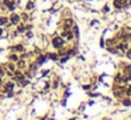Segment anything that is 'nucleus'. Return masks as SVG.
<instances>
[{
  "mask_svg": "<svg viewBox=\"0 0 131 120\" xmlns=\"http://www.w3.org/2000/svg\"><path fill=\"white\" fill-rule=\"evenodd\" d=\"M6 74H7V71H6V66H4V65H2V66H0V78L6 76Z\"/></svg>",
  "mask_w": 131,
  "mask_h": 120,
  "instance_id": "nucleus-16",
  "label": "nucleus"
},
{
  "mask_svg": "<svg viewBox=\"0 0 131 120\" xmlns=\"http://www.w3.org/2000/svg\"><path fill=\"white\" fill-rule=\"evenodd\" d=\"M10 26L9 16H0V27H7Z\"/></svg>",
  "mask_w": 131,
  "mask_h": 120,
  "instance_id": "nucleus-4",
  "label": "nucleus"
},
{
  "mask_svg": "<svg viewBox=\"0 0 131 120\" xmlns=\"http://www.w3.org/2000/svg\"><path fill=\"white\" fill-rule=\"evenodd\" d=\"M14 86H16V83H14V82H9V83H6V85L3 86V92H4V93H7V92H12L13 89H14Z\"/></svg>",
  "mask_w": 131,
  "mask_h": 120,
  "instance_id": "nucleus-7",
  "label": "nucleus"
},
{
  "mask_svg": "<svg viewBox=\"0 0 131 120\" xmlns=\"http://www.w3.org/2000/svg\"><path fill=\"white\" fill-rule=\"evenodd\" d=\"M47 58H49V59H58V55L57 54H47Z\"/></svg>",
  "mask_w": 131,
  "mask_h": 120,
  "instance_id": "nucleus-18",
  "label": "nucleus"
},
{
  "mask_svg": "<svg viewBox=\"0 0 131 120\" xmlns=\"http://www.w3.org/2000/svg\"><path fill=\"white\" fill-rule=\"evenodd\" d=\"M117 49H118V51H127V49H128L127 43H120L118 47H117Z\"/></svg>",
  "mask_w": 131,
  "mask_h": 120,
  "instance_id": "nucleus-14",
  "label": "nucleus"
},
{
  "mask_svg": "<svg viewBox=\"0 0 131 120\" xmlns=\"http://www.w3.org/2000/svg\"><path fill=\"white\" fill-rule=\"evenodd\" d=\"M35 7V2L34 0H28L26 3V6H24V9H26V12H32Z\"/></svg>",
  "mask_w": 131,
  "mask_h": 120,
  "instance_id": "nucleus-6",
  "label": "nucleus"
},
{
  "mask_svg": "<svg viewBox=\"0 0 131 120\" xmlns=\"http://www.w3.org/2000/svg\"><path fill=\"white\" fill-rule=\"evenodd\" d=\"M73 20L72 18H65V21H63V28H72L73 27Z\"/></svg>",
  "mask_w": 131,
  "mask_h": 120,
  "instance_id": "nucleus-9",
  "label": "nucleus"
},
{
  "mask_svg": "<svg viewBox=\"0 0 131 120\" xmlns=\"http://www.w3.org/2000/svg\"><path fill=\"white\" fill-rule=\"evenodd\" d=\"M9 20H10V26H17V24L21 23L20 14H17L16 12H12V14L9 16Z\"/></svg>",
  "mask_w": 131,
  "mask_h": 120,
  "instance_id": "nucleus-2",
  "label": "nucleus"
},
{
  "mask_svg": "<svg viewBox=\"0 0 131 120\" xmlns=\"http://www.w3.org/2000/svg\"><path fill=\"white\" fill-rule=\"evenodd\" d=\"M54 88H58V78L54 81Z\"/></svg>",
  "mask_w": 131,
  "mask_h": 120,
  "instance_id": "nucleus-24",
  "label": "nucleus"
},
{
  "mask_svg": "<svg viewBox=\"0 0 131 120\" xmlns=\"http://www.w3.org/2000/svg\"><path fill=\"white\" fill-rule=\"evenodd\" d=\"M26 65H27V64H26V61H24V59H18L17 62H16V66H17L18 69H24V68H26Z\"/></svg>",
  "mask_w": 131,
  "mask_h": 120,
  "instance_id": "nucleus-12",
  "label": "nucleus"
},
{
  "mask_svg": "<svg viewBox=\"0 0 131 120\" xmlns=\"http://www.w3.org/2000/svg\"><path fill=\"white\" fill-rule=\"evenodd\" d=\"M2 37H7V30L6 27H0V38Z\"/></svg>",
  "mask_w": 131,
  "mask_h": 120,
  "instance_id": "nucleus-17",
  "label": "nucleus"
},
{
  "mask_svg": "<svg viewBox=\"0 0 131 120\" xmlns=\"http://www.w3.org/2000/svg\"><path fill=\"white\" fill-rule=\"evenodd\" d=\"M76 2H83V0H76Z\"/></svg>",
  "mask_w": 131,
  "mask_h": 120,
  "instance_id": "nucleus-25",
  "label": "nucleus"
},
{
  "mask_svg": "<svg viewBox=\"0 0 131 120\" xmlns=\"http://www.w3.org/2000/svg\"><path fill=\"white\" fill-rule=\"evenodd\" d=\"M13 51L24 52V45H21V44H17V45H14V47H13Z\"/></svg>",
  "mask_w": 131,
  "mask_h": 120,
  "instance_id": "nucleus-15",
  "label": "nucleus"
},
{
  "mask_svg": "<svg viewBox=\"0 0 131 120\" xmlns=\"http://www.w3.org/2000/svg\"><path fill=\"white\" fill-rule=\"evenodd\" d=\"M123 105H124V106H130L131 105V100L130 99H123Z\"/></svg>",
  "mask_w": 131,
  "mask_h": 120,
  "instance_id": "nucleus-21",
  "label": "nucleus"
},
{
  "mask_svg": "<svg viewBox=\"0 0 131 120\" xmlns=\"http://www.w3.org/2000/svg\"><path fill=\"white\" fill-rule=\"evenodd\" d=\"M102 12L103 13H108V12H110V6H108V4H104L103 9H102Z\"/></svg>",
  "mask_w": 131,
  "mask_h": 120,
  "instance_id": "nucleus-19",
  "label": "nucleus"
},
{
  "mask_svg": "<svg viewBox=\"0 0 131 120\" xmlns=\"http://www.w3.org/2000/svg\"><path fill=\"white\" fill-rule=\"evenodd\" d=\"M20 18H21V21H23V23H28V21H30V14H28V12L21 13V14H20Z\"/></svg>",
  "mask_w": 131,
  "mask_h": 120,
  "instance_id": "nucleus-11",
  "label": "nucleus"
},
{
  "mask_svg": "<svg viewBox=\"0 0 131 120\" xmlns=\"http://www.w3.org/2000/svg\"><path fill=\"white\" fill-rule=\"evenodd\" d=\"M45 61H47V57H40V59H38V65H41V64H44V62H45Z\"/></svg>",
  "mask_w": 131,
  "mask_h": 120,
  "instance_id": "nucleus-20",
  "label": "nucleus"
},
{
  "mask_svg": "<svg viewBox=\"0 0 131 120\" xmlns=\"http://www.w3.org/2000/svg\"><path fill=\"white\" fill-rule=\"evenodd\" d=\"M61 37H62L63 40H72L75 35H73V33H72V28H63V31H62V34H61Z\"/></svg>",
  "mask_w": 131,
  "mask_h": 120,
  "instance_id": "nucleus-3",
  "label": "nucleus"
},
{
  "mask_svg": "<svg viewBox=\"0 0 131 120\" xmlns=\"http://www.w3.org/2000/svg\"><path fill=\"white\" fill-rule=\"evenodd\" d=\"M4 66H6V71H9V72H14L16 69H17L16 64H14V62H12V61H10V62L7 64V65H4Z\"/></svg>",
  "mask_w": 131,
  "mask_h": 120,
  "instance_id": "nucleus-10",
  "label": "nucleus"
},
{
  "mask_svg": "<svg viewBox=\"0 0 131 120\" xmlns=\"http://www.w3.org/2000/svg\"><path fill=\"white\" fill-rule=\"evenodd\" d=\"M125 52H127V58H130V59H131V49H127Z\"/></svg>",
  "mask_w": 131,
  "mask_h": 120,
  "instance_id": "nucleus-23",
  "label": "nucleus"
},
{
  "mask_svg": "<svg viewBox=\"0 0 131 120\" xmlns=\"http://www.w3.org/2000/svg\"><path fill=\"white\" fill-rule=\"evenodd\" d=\"M26 35H27V38H32V31H31V30H27Z\"/></svg>",
  "mask_w": 131,
  "mask_h": 120,
  "instance_id": "nucleus-22",
  "label": "nucleus"
},
{
  "mask_svg": "<svg viewBox=\"0 0 131 120\" xmlns=\"http://www.w3.org/2000/svg\"><path fill=\"white\" fill-rule=\"evenodd\" d=\"M17 34H24V33L27 31V27H26V24H23V23H20V24H17Z\"/></svg>",
  "mask_w": 131,
  "mask_h": 120,
  "instance_id": "nucleus-8",
  "label": "nucleus"
},
{
  "mask_svg": "<svg viewBox=\"0 0 131 120\" xmlns=\"http://www.w3.org/2000/svg\"><path fill=\"white\" fill-rule=\"evenodd\" d=\"M63 45H65V40H63L61 35H55L54 38H52V47L57 49H61L63 48Z\"/></svg>",
  "mask_w": 131,
  "mask_h": 120,
  "instance_id": "nucleus-1",
  "label": "nucleus"
},
{
  "mask_svg": "<svg viewBox=\"0 0 131 120\" xmlns=\"http://www.w3.org/2000/svg\"><path fill=\"white\" fill-rule=\"evenodd\" d=\"M13 79H16L17 82H21V81H24V74L18 69V71H14V76H13Z\"/></svg>",
  "mask_w": 131,
  "mask_h": 120,
  "instance_id": "nucleus-5",
  "label": "nucleus"
},
{
  "mask_svg": "<svg viewBox=\"0 0 131 120\" xmlns=\"http://www.w3.org/2000/svg\"><path fill=\"white\" fill-rule=\"evenodd\" d=\"M0 82H2V78H0Z\"/></svg>",
  "mask_w": 131,
  "mask_h": 120,
  "instance_id": "nucleus-26",
  "label": "nucleus"
},
{
  "mask_svg": "<svg viewBox=\"0 0 131 120\" xmlns=\"http://www.w3.org/2000/svg\"><path fill=\"white\" fill-rule=\"evenodd\" d=\"M9 59L12 61V62H14V64H16L18 59H20V57H18V55L16 54V52H12V54H10V57H9Z\"/></svg>",
  "mask_w": 131,
  "mask_h": 120,
  "instance_id": "nucleus-13",
  "label": "nucleus"
}]
</instances>
